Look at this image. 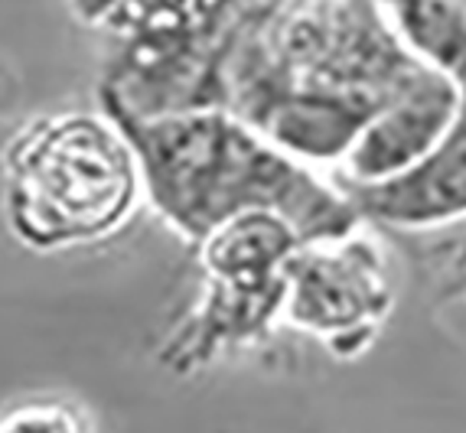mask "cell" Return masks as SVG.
<instances>
[{
  "instance_id": "1",
  "label": "cell",
  "mask_w": 466,
  "mask_h": 433,
  "mask_svg": "<svg viewBox=\"0 0 466 433\" xmlns=\"http://www.w3.org/2000/svg\"><path fill=\"white\" fill-rule=\"evenodd\" d=\"M167 156V183L177 209L202 228L245 212H278L307 241L359 232V209L333 179L274 147L245 121L196 117L177 127Z\"/></svg>"
},
{
  "instance_id": "2",
  "label": "cell",
  "mask_w": 466,
  "mask_h": 433,
  "mask_svg": "<svg viewBox=\"0 0 466 433\" xmlns=\"http://www.w3.org/2000/svg\"><path fill=\"white\" fill-rule=\"evenodd\" d=\"M404 46L460 86L451 131L414 170L372 186H342L369 222L428 232L466 218V16L447 0H385Z\"/></svg>"
},
{
  "instance_id": "3",
  "label": "cell",
  "mask_w": 466,
  "mask_h": 433,
  "mask_svg": "<svg viewBox=\"0 0 466 433\" xmlns=\"http://www.w3.org/2000/svg\"><path fill=\"white\" fill-rule=\"evenodd\" d=\"M284 313L319 336L336 356H359L379 336L395 307L389 261L366 235L307 241L284 264Z\"/></svg>"
},
{
  "instance_id": "4",
  "label": "cell",
  "mask_w": 466,
  "mask_h": 433,
  "mask_svg": "<svg viewBox=\"0 0 466 433\" xmlns=\"http://www.w3.org/2000/svg\"><path fill=\"white\" fill-rule=\"evenodd\" d=\"M26 199L69 235H92L125 216L134 170L125 144L88 117H69L39 134L20 163Z\"/></svg>"
},
{
  "instance_id": "5",
  "label": "cell",
  "mask_w": 466,
  "mask_h": 433,
  "mask_svg": "<svg viewBox=\"0 0 466 433\" xmlns=\"http://www.w3.org/2000/svg\"><path fill=\"white\" fill-rule=\"evenodd\" d=\"M460 111V86L441 69L428 65L411 86L385 105L356 137L350 154L333 166V183L372 186L414 170L451 131Z\"/></svg>"
},
{
  "instance_id": "6",
  "label": "cell",
  "mask_w": 466,
  "mask_h": 433,
  "mask_svg": "<svg viewBox=\"0 0 466 433\" xmlns=\"http://www.w3.org/2000/svg\"><path fill=\"white\" fill-rule=\"evenodd\" d=\"M0 433H86V424L66 404L30 401L0 414Z\"/></svg>"
}]
</instances>
